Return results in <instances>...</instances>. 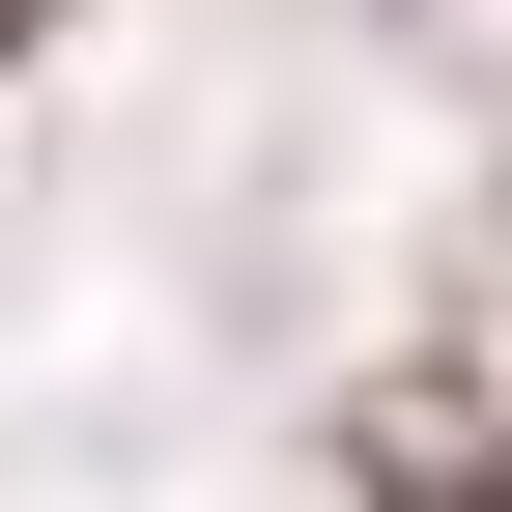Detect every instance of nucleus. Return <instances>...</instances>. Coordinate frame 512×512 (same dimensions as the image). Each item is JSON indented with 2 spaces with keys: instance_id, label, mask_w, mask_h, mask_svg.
I'll use <instances>...</instances> for the list:
<instances>
[{
  "instance_id": "nucleus-1",
  "label": "nucleus",
  "mask_w": 512,
  "mask_h": 512,
  "mask_svg": "<svg viewBox=\"0 0 512 512\" xmlns=\"http://www.w3.org/2000/svg\"><path fill=\"white\" fill-rule=\"evenodd\" d=\"M342 456H370V512H512V456H484V399H456V370H399Z\"/></svg>"
}]
</instances>
